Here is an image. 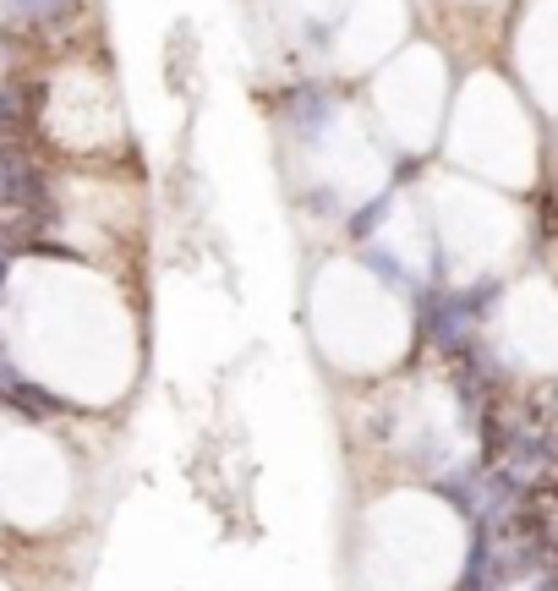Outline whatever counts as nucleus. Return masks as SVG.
I'll use <instances>...</instances> for the list:
<instances>
[{
	"mask_svg": "<svg viewBox=\"0 0 558 591\" xmlns=\"http://www.w3.org/2000/svg\"><path fill=\"white\" fill-rule=\"evenodd\" d=\"M0 203L17 208V214H33V219L50 208V197H44V175H39L28 159H17V153H0Z\"/></svg>",
	"mask_w": 558,
	"mask_h": 591,
	"instance_id": "obj_1",
	"label": "nucleus"
},
{
	"mask_svg": "<svg viewBox=\"0 0 558 591\" xmlns=\"http://www.w3.org/2000/svg\"><path fill=\"white\" fill-rule=\"evenodd\" d=\"M290 121H296V132H307V138H318L323 132V121H329V99L318 94V88H296L290 94Z\"/></svg>",
	"mask_w": 558,
	"mask_h": 591,
	"instance_id": "obj_2",
	"label": "nucleus"
},
{
	"mask_svg": "<svg viewBox=\"0 0 558 591\" xmlns=\"http://www.w3.org/2000/svg\"><path fill=\"white\" fill-rule=\"evenodd\" d=\"M17 17H28V22H61V17H72L83 0H6Z\"/></svg>",
	"mask_w": 558,
	"mask_h": 591,
	"instance_id": "obj_3",
	"label": "nucleus"
},
{
	"mask_svg": "<svg viewBox=\"0 0 558 591\" xmlns=\"http://www.w3.org/2000/svg\"><path fill=\"white\" fill-rule=\"evenodd\" d=\"M22 121H28V110H22V99H17L11 88H0V143H6V138H11V132H17Z\"/></svg>",
	"mask_w": 558,
	"mask_h": 591,
	"instance_id": "obj_4",
	"label": "nucleus"
},
{
	"mask_svg": "<svg viewBox=\"0 0 558 591\" xmlns=\"http://www.w3.org/2000/svg\"><path fill=\"white\" fill-rule=\"evenodd\" d=\"M384 214H389V203H367V208L351 219V236H356V241H362V236H373V230L384 225Z\"/></svg>",
	"mask_w": 558,
	"mask_h": 591,
	"instance_id": "obj_5",
	"label": "nucleus"
},
{
	"mask_svg": "<svg viewBox=\"0 0 558 591\" xmlns=\"http://www.w3.org/2000/svg\"><path fill=\"white\" fill-rule=\"evenodd\" d=\"M301 203H307L312 214H334V203H340V197H334V186H312Z\"/></svg>",
	"mask_w": 558,
	"mask_h": 591,
	"instance_id": "obj_6",
	"label": "nucleus"
},
{
	"mask_svg": "<svg viewBox=\"0 0 558 591\" xmlns=\"http://www.w3.org/2000/svg\"><path fill=\"white\" fill-rule=\"evenodd\" d=\"M6 275H11V252H6V241H0V291H6Z\"/></svg>",
	"mask_w": 558,
	"mask_h": 591,
	"instance_id": "obj_7",
	"label": "nucleus"
},
{
	"mask_svg": "<svg viewBox=\"0 0 558 591\" xmlns=\"http://www.w3.org/2000/svg\"><path fill=\"white\" fill-rule=\"evenodd\" d=\"M0 362H6V351H0Z\"/></svg>",
	"mask_w": 558,
	"mask_h": 591,
	"instance_id": "obj_8",
	"label": "nucleus"
}]
</instances>
